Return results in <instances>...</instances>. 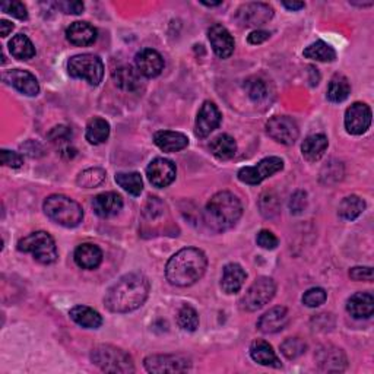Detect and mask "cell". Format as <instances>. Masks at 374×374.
Here are the masks:
<instances>
[{"instance_id":"obj_53","label":"cell","mask_w":374,"mask_h":374,"mask_svg":"<svg viewBox=\"0 0 374 374\" xmlns=\"http://www.w3.org/2000/svg\"><path fill=\"white\" fill-rule=\"evenodd\" d=\"M201 3L206 5V6H218V5H221V2H205V0H202Z\"/></svg>"},{"instance_id":"obj_17","label":"cell","mask_w":374,"mask_h":374,"mask_svg":"<svg viewBox=\"0 0 374 374\" xmlns=\"http://www.w3.org/2000/svg\"><path fill=\"white\" fill-rule=\"evenodd\" d=\"M3 79L9 85H12L15 89H18V91L24 95L36 97L40 93V85H38L37 78L28 70H22V69L8 70L3 75Z\"/></svg>"},{"instance_id":"obj_39","label":"cell","mask_w":374,"mask_h":374,"mask_svg":"<svg viewBox=\"0 0 374 374\" xmlns=\"http://www.w3.org/2000/svg\"><path fill=\"white\" fill-rule=\"evenodd\" d=\"M104 180H106V171L95 167L84 170L77 178V185L84 189H93L100 186Z\"/></svg>"},{"instance_id":"obj_5","label":"cell","mask_w":374,"mask_h":374,"mask_svg":"<svg viewBox=\"0 0 374 374\" xmlns=\"http://www.w3.org/2000/svg\"><path fill=\"white\" fill-rule=\"evenodd\" d=\"M91 361L106 373H133L132 357L123 350L109 343H101L91 351Z\"/></svg>"},{"instance_id":"obj_14","label":"cell","mask_w":374,"mask_h":374,"mask_svg":"<svg viewBox=\"0 0 374 374\" xmlns=\"http://www.w3.org/2000/svg\"><path fill=\"white\" fill-rule=\"evenodd\" d=\"M371 125V110L364 102H354L345 111V129L351 134H363Z\"/></svg>"},{"instance_id":"obj_19","label":"cell","mask_w":374,"mask_h":374,"mask_svg":"<svg viewBox=\"0 0 374 374\" xmlns=\"http://www.w3.org/2000/svg\"><path fill=\"white\" fill-rule=\"evenodd\" d=\"M134 63L141 75L146 78H155L164 69V59L162 56L153 49H143L141 50L137 57H134Z\"/></svg>"},{"instance_id":"obj_25","label":"cell","mask_w":374,"mask_h":374,"mask_svg":"<svg viewBox=\"0 0 374 374\" xmlns=\"http://www.w3.org/2000/svg\"><path fill=\"white\" fill-rule=\"evenodd\" d=\"M347 310L354 319H368L374 313V297L370 293H357L348 298Z\"/></svg>"},{"instance_id":"obj_38","label":"cell","mask_w":374,"mask_h":374,"mask_svg":"<svg viewBox=\"0 0 374 374\" xmlns=\"http://www.w3.org/2000/svg\"><path fill=\"white\" fill-rule=\"evenodd\" d=\"M177 323L183 331L194 332L199 327V316L198 311L190 306H183L177 313Z\"/></svg>"},{"instance_id":"obj_11","label":"cell","mask_w":374,"mask_h":374,"mask_svg":"<svg viewBox=\"0 0 374 374\" xmlns=\"http://www.w3.org/2000/svg\"><path fill=\"white\" fill-rule=\"evenodd\" d=\"M266 133L282 145H293L298 139L300 130L291 117L276 116L266 123Z\"/></svg>"},{"instance_id":"obj_10","label":"cell","mask_w":374,"mask_h":374,"mask_svg":"<svg viewBox=\"0 0 374 374\" xmlns=\"http://www.w3.org/2000/svg\"><path fill=\"white\" fill-rule=\"evenodd\" d=\"M143 366L148 373H183L190 368V360L183 355L154 354L145 358Z\"/></svg>"},{"instance_id":"obj_23","label":"cell","mask_w":374,"mask_h":374,"mask_svg":"<svg viewBox=\"0 0 374 374\" xmlns=\"http://www.w3.org/2000/svg\"><path fill=\"white\" fill-rule=\"evenodd\" d=\"M247 275L244 272V269L237 265V263H228L222 271V278H221V288L226 294H235L242 290L244 286Z\"/></svg>"},{"instance_id":"obj_6","label":"cell","mask_w":374,"mask_h":374,"mask_svg":"<svg viewBox=\"0 0 374 374\" xmlns=\"http://www.w3.org/2000/svg\"><path fill=\"white\" fill-rule=\"evenodd\" d=\"M18 250L31 253L41 265H52L57 260V247L54 238L46 231H37L24 237L18 243Z\"/></svg>"},{"instance_id":"obj_51","label":"cell","mask_w":374,"mask_h":374,"mask_svg":"<svg viewBox=\"0 0 374 374\" xmlns=\"http://www.w3.org/2000/svg\"><path fill=\"white\" fill-rule=\"evenodd\" d=\"M13 24H10L9 21H6V20H2V21H0V33H2V37L5 38V37H8L12 31H13Z\"/></svg>"},{"instance_id":"obj_47","label":"cell","mask_w":374,"mask_h":374,"mask_svg":"<svg viewBox=\"0 0 374 374\" xmlns=\"http://www.w3.org/2000/svg\"><path fill=\"white\" fill-rule=\"evenodd\" d=\"M306 206H307V194H306V192H302V190L295 192L291 196V201H290L291 212L293 214H302L306 209Z\"/></svg>"},{"instance_id":"obj_48","label":"cell","mask_w":374,"mask_h":374,"mask_svg":"<svg viewBox=\"0 0 374 374\" xmlns=\"http://www.w3.org/2000/svg\"><path fill=\"white\" fill-rule=\"evenodd\" d=\"M2 164L6 167L20 169L24 164V158L18 153H10L8 149H2Z\"/></svg>"},{"instance_id":"obj_7","label":"cell","mask_w":374,"mask_h":374,"mask_svg":"<svg viewBox=\"0 0 374 374\" xmlns=\"http://www.w3.org/2000/svg\"><path fill=\"white\" fill-rule=\"evenodd\" d=\"M68 70L72 78L82 79L89 85L97 86L104 77V63L98 56L85 53L73 56L68 63Z\"/></svg>"},{"instance_id":"obj_1","label":"cell","mask_w":374,"mask_h":374,"mask_svg":"<svg viewBox=\"0 0 374 374\" xmlns=\"http://www.w3.org/2000/svg\"><path fill=\"white\" fill-rule=\"evenodd\" d=\"M149 281L139 272L122 276L109 288L104 304L113 313H129L141 307L149 294Z\"/></svg>"},{"instance_id":"obj_32","label":"cell","mask_w":374,"mask_h":374,"mask_svg":"<svg viewBox=\"0 0 374 374\" xmlns=\"http://www.w3.org/2000/svg\"><path fill=\"white\" fill-rule=\"evenodd\" d=\"M209 148H211V153L215 158L218 159H230L235 155L237 153V143L235 141L230 137V134H218L217 138H214V141L211 142V145H209Z\"/></svg>"},{"instance_id":"obj_15","label":"cell","mask_w":374,"mask_h":374,"mask_svg":"<svg viewBox=\"0 0 374 374\" xmlns=\"http://www.w3.org/2000/svg\"><path fill=\"white\" fill-rule=\"evenodd\" d=\"M221 123V113L212 101H205L196 117L194 133L199 138H206L211 134Z\"/></svg>"},{"instance_id":"obj_26","label":"cell","mask_w":374,"mask_h":374,"mask_svg":"<svg viewBox=\"0 0 374 374\" xmlns=\"http://www.w3.org/2000/svg\"><path fill=\"white\" fill-rule=\"evenodd\" d=\"M250 355L253 358V361H256L260 366L274 367V368L281 367V361L278 355L275 354L272 345L263 339H256L251 342Z\"/></svg>"},{"instance_id":"obj_24","label":"cell","mask_w":374,"mask_h":374,"mask_svg":"<svg viewBox=\"0 0 374 374\" xmlns=\"http://www.w3.org/2000/svg\"><path fill=\"white\" fill-rule=\"evenodd\" d=\"M155 145L164 153H177L187 148L189 139L186 134L173 130H159L154 134Z\"/></svg>"},{"instance_id":"obj_45","label":"cell","mask_w":374,"mask_h":374,"mask_svg":"<svg viewBox=\"0 0 374 374\" xmlns=\"http://www.w3.org/2000/svg\"><path fill=\"white\" fill-rule=\"evenodd\" d=\"M256 242L262 249H266V250H274L279 244V240L276 238V235L274 233L269 231V230H262L258 234Z\"/></svg>"},{"instance_id":"obj_16","label":"cell","mask_w":374,"mask_h":374,"mask_svg":"<svg viewBox=\"0 0 374 374\" xmlns=\"http://www.w3.org/2000/svg\"><path fill=\"white\" fill-rule=\"evenodd\" d=\"M316 361L322 371L339 373L347 368V355L341 348L334 345H325L319 348Z\"/></svg>"},{"instance_id":"obj_40","label":"cell","mask_w":374,"mask_h":374,"mask_svg":"<svg viewBox=\"0 0 374 374\" xmlns=\"http://www.w3.org/2000/svg\"><path fill=\"white\" fill-rule=\"evenodd\" d=\"M244 88H246L250 100H253L254 102H260L267 97V85L263 79H260L258 77L249 78L244 84Z\"/></svg>"},{"instance_id":"obj_34","label":"cell","mask_w":374,"mask_h":374,"mask_svg":"<svg viewBox=\"0 0 374 374\" xmlns=\"http://www.w3.org/2000/svg\"><path fill=\"white\" fill-rule=\"evenodd\" d=\"M351 94V85L343 75H335L327 85V100L331 102L345 101Z\"/></svg>"},{"instance_id":"obj_22","label":"cell","mask_w":374,"mask_h":374,"mask_svg":"<svg viewBox=\"0 0 374 374\" xmlns=\"http://www.w3.org/2000/svg\"><path fill=\"white\" fill-rule=\"evenodd\" d=\"M66 38L73 46H91L97 41V29L88 22H73L66 29Z\"/></svg>"},{"instance_id":"obj_52","label":"cell","mask_w":374,"mask_h":374,"mask_svg":"<svg viewBox=\"0 0 374 374\" xmlns=\"http://www.w3.org/2000/svg\"><path fill=\"white\" fill-rule=\"evenodd\" d=\"M282 6L287 8L288 10H300L306 5H304V2H282Z\"/></svg>"},{"instance_id":"obj_2","label":"cell","mask_w":374,"mask_h":374,"mask_svg":"<svg viewBox=\"0 0 374 374\" xmlns=\"http://www.w3.org/2000/svg\"><path fill=\"white\" fill-rule=\"evenodd\" d=\"M208 259L199 249L187 247L177 251L166 266V276L171 286L190 287L205 274Z\"/></svg>"},{"instance_id":"obj_46","label":"cell","mask_w":374,"mask_h":374,"mask_svg":"<svg viewBox=\"0 0 374 374\" xmlns=\"http://www.w3.org/2000/svg\"><path fill=\"white\" fill-rule=\"evenodd\" d=\"M70 138H72V130L66 126H56L49 133V139L52 143L62 145V143L70 141Z\"/></svg>"},{"instance_id":"obj_4","label":"cell","mask_w":374,"mask_h":374,"mask_svg":"<svg viewBox=\"0 0 374 374\" xmlns=\"http://www.w3.org/2000/svg\"><path fill=\"white\" fill-rule=\"evenodd\" d=\"M44 212L59 226L78 227L84 219L82 206L63 194H52L44 202Z\"/></svg>"},{"instance_id":"obj_43","label":"cell","mask_w":374,"mask_h":374,"mask_svg":"<svg viewBox=\"0 0 374 374\" xmlns=\"http://www.w3.org/2000/svg\"><path fill=\"white\" fill-rule=\"evenodd\" d=\"M54 8L57 10H61L66 15H79L84 12L85 6L79 0H59V2H54Z\"/></svg>"},{"instance_id":"obj_3","label":"cell","mask_w":374,"mask_h":374,"mask_svg":"<svg viewBox=\"0 0 374 374\" xmlns=\"http://www.w3.org/2000/svg\"><path fill=\"white\" fill-rule=\"evenodd\" d=\"M242 214V202L234 193L218 192L205 208V222L211 230L222 233L233 228Z\"/></svg>"},{"instance_id":"obj_8","label":"cell","mask_w":374,"mask_h":374,"mask_svg":"<svg viewBox=\"0 0 374 374\" xmlns=\"http://www.w3.org/2000/svg\"><path fill=\"white\" fill-rule=\"evenodd\" d=\"M275 293L276 286L274 279L267 276H260L251 283L250 288L243 295L240 302L242 309L247 311H256L271 302Z\"/></svg>"},{"instance_id":"obj_13","label":"cell","mask_w":374,"mask_h":374,"mask_svg":"<svg viewBox=\"0 0 374 374\" xmlns=\"http://www.w3.org/2000/svg\"><path fill=\"white\" fill-rule=\"evenodd\" d=\"M176 174L177 170L174 162L167 158H155L146 169L148 180L153 186L159 189L170 186L176 180Z\"/></svg>"},{"instance_id":"obj_36","label":"cell","mask_w":374,"mask_h":374,"mask_svg":"<svg viewBox=\"0 0 374 374\" xmlns=\"http://www.w3.org/2000/svg\"><path fill=\"white\" fill-rule=\"evenodd\" d=\"M364 209H366V202L361 198L355 196V194H351V196L342 199L338 208V212L341 218L347 221H354L364 212Z\"/></svg>"},{"instance_id":"obj_49","label":"cell","mask_w":374,"mask_h":374,"mask_svg":"<svg viewBox=\"0 0 374 374\" xmlns=\"http://www.w3.org/2000/svg\"><path fill=\"white\" fill-rule=\"evenodd\" d=\"M350 276L354 281L371 282L373 281V269L370 266H357V267H352L351 269Z\"/></svg>"},{"instance_id":"obj_42","label":"cell","mask_w":374,"mask_h":374,"mask_svg":"<svg viewBox=\"0 0 374 374\" xmlns=\"http://www.w3.org/2000/svg\"><path fill=\"white\" fill-rule=\"evenodd\" d=\"M327 298V294L323 288H310L304 293L303 295V303L307 306V307H319L322 304H325Z\"/></svg>"},{"instance_id":"obj_44","label":"cell","mask_w":374,"mask_h":374,"mask_svg":"<svg viewBox=\"0 0 374 374\" xmlns=\"http://www.w3.org/2000/svg\"><path fill=\"white\" fill-rule=\"evenodd\" d=\"M2 10L12 15V17L18 18L21 21L26 20L28 18V10H26V6L22 3V2H3L2 3Z\"/></svg>"},{"instance_id":"obj_27","label":"cell","mask_w":374,"mask_h":374,"mask_svg":"<svg viewBox=\"0 0 374 374\" xmlns=\"http://www.w3.org/2000/svg\"><path fill=\"white\" fill-rule=\"evenodd\" d=\"M73 258L79 267L91 271V269H95L101 265L102 251L97 244L84 243V244L78 246L77 250H75Z\"/></svg>"},{"instance_id":"obj_41","label":"cell","mask_w":374,"mask_h":374,"mask_svg":"<svg viewBox=\"0 0 374 374\" xmlns=\"http://www.w3.org/2000/svg\"><path fill=\"white\" fill-rule=\"evenodd\" d=\"M306 342L302 338H288L281 343V352L286 355L288 360L300 357L306 352Z\"/></svg>"},{"instance_id":"obj_9","label":"cell","mask_w":374,"mask_h":374,"mask_svg":"<svg viewBox=\"0 0 374 374\" xmlns=\"http://www.w3.org/2000/svg\"><path fill=\"white\" fill-rule=\"evenodd\" d=\"M283 169V161L278 157H267L262 161H259L256 166L253 167H244L238 171V180L242 183L256 186L262 183L265 178L271 177L281 171Z\"/></svg>"},{"instance_id":"obj_21","label":"cell","mask_w":374,"mask_h":374,"mask_svg":"<svg viewBox=\"0 0 374 374\" xmlns=\"http://www.w3.org/2000/svg\"><path fill=\"white\" fill-rule=\"evenodd\" d=\"M288 323V310L286 307H274L266 311L258 322V329L262 334H276Z\"/></svg>"},{"instance_id":"obj_12","label":"cell","mask_w":374,"mask_h":374,"mask_svg":"<svg viewBox=\"0 0 374 374\" xmlns=\"http://www.w3.org/2000/svg\"><path fill=\"white\" fill-rule=\"evenodd\" d=\"M274 17V9L260 2H251L240 6V9L237 10L235 18L242 26H262L266 22H269Z\"/></svg>"},{"instance_id":"obj_31","label":"cell","mask_w":374,"mask_h":374,"mask_svg":"<svg viewBox=\"0 0 374 374\" xmlns=\"http://www.w3.org/2000/svg\"><path fill=\"white\" fill-rule=\"evenodd\" d=\"M86 141L93 145L104 143L110 137V125L101 117H94L86 125Z\"/></svg>"},{"instance_id":"obj_50","label":"cell","mask_w":374,"mask_h":374,"mask_svg":"<svg viewBox=\"0 0 374 374\" xmlns=\"http://www.w3.org/2000/svg\"><path fill=\"white\" fill-rule=\"evenodd\" d=\"M269 37H271V33L263 31V29H256V31L250 33L247 41H249L250 44H254V46H256V44H262V42H265Z\"/></svg>"},{"instance_id":"obj_28","label":"cell","mask_w":374,"mask_h":374,"mask_svg":"<svg viewBox=\"0 0 374 374\" xmlns=\"http://www.w3.org/2000/svg\"><path fill=\"white\" fill-rule=\"evenodd\" d=\"M113 81L123 91H137L141 88V73L130 65H123L113 70Z\"/></svg>"},{"instance_id":"obj_18","label":"cell","mask_w":374,"mask_h":374,"mask_svg":"<svg viewBox=\"0 0 374 374\" xmlns=\"http://www.w3.org/2000/svg\"><path fill=\"white\" fill-rule=\"evenodd\" d=\"M209 41L219 59H228L234 53V38L226 26L215 24L208 31Z\"/></svg>"},{"instance_id":"obj_37","label":"cell","mask_w":374,"mask_h":374,"mask_svg":"<svg viewBox=\"0 0 374 374\" xmlns=\"http://www.w3.org/2000/svg\"><path fill=\"white\" fill-rule=\"evenodd\" d=\"M116 183L132 196H139L143 190V182L139 173H118L116 174Z\"/></svg>"},{"instance_id":"obj_29","label":"cell","mask_w":374,"mask_h":374,"mask_svg":"<svg viewBox=\"0 0 374 374\" xmlns=\"http://www.w3.org/2000/svg\"><path fill=\"white\" fill-rule=\"evenodd\" d=\"M327 146H329V141L325 134L322 133L311 134V137L304 139L302 145V153L307 161L316 162L325 155Z\"/></svg>"},{"instance_id":"obj_20","label":"cell","mask_w":374,"mask_h":374,"mask_svg":"<svg viewBox=\"0 0 374 374\" xmlns=\"http://www.w3.org/2000/svg\"><path fill=\"white\" fill-rule=\"evenodd\" d=\"M94 212L101 218H111L116 217L123 208V199L120 194L114 192H106L97 194L93 201Z\"/></svg>"},{"instance_id":"obj_35","label":"cell","mask_w":374,"mask_h":374,"mask_svg":"<svg viewBox=\"0 0 374 374\" xmlns=\"http://www.w3.org/2000/svg\"><path fill=\"white\" fill-rule=\"evenodd\" d=\"M304 57L311 59V61L316 62H335L336 59V52L334 50V47L331 44H327L322 40L310 44V46L304 50Z\"/></svg>"},{"instance_id":"obj_30","label":"cell","mask_w":374,"mask_h":374,"mask_svg":"<svg viewBox=\"0 0 374 374\" xmlns=\"http://www.w3.org/2000/svg\"><path fill=\"white\" fill-rule=\"evenodd\" d=\"M70 318L75 323H78L85 329H98L102 325L101 314L97 310L86 306H75L70 310Z\"/></svg>"},{"instance_id":"obj_33","label":"cell","mask_w":374,"mask_h":374,"mask_svg":"<svg viewBox=\"0 0 374 374\" xmlns=\"http://www.w3.org/2000/svg\"><path fill=\"white\" fill-rule=\"evenodd\" d=\"M9 52L18 61H29V59L36 56V47L33 41L24 34L15 36L9 41Z\"/></svg>"}]
</instances>
